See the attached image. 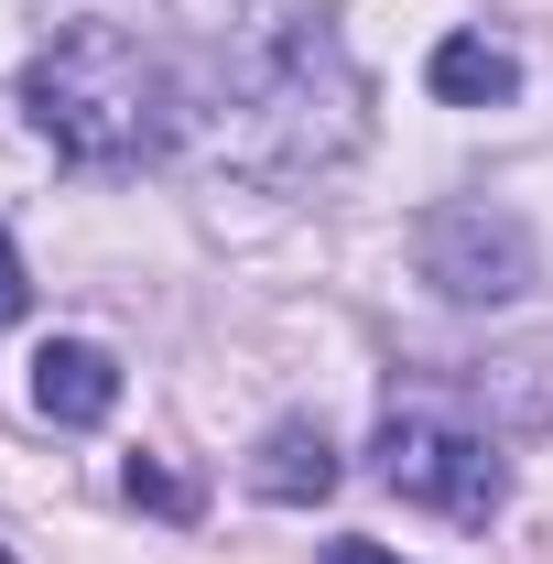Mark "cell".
<instances>
[{
    "label": "cell",
    "mask_w": 553,
    "mask_h": 564,
    "mask_svg": "<svg viewBox=\"0 0 553 564\" xmlns=\"http://www.w3.org/2000/svg\"><path fill=\"white\" fill-rule=\"evenodd\" d=\"M185 131H207L239 174H315L369 131V76L347 66L326 11L261 0L250 22H228L217 76L185 87Z\"/></svg>",
    "instance_id": "1"
},
{
    "label": "cell",
    "mask_w": 553,
    "mask_h": 564,
    "mask_svg": "<svg viewBox=\"0 0 553 564\" xmlns=\"http://www.w3.org/2000/svg\"><path fill=\"white\" fill-rule=\"evenodd\" d=\"M250 489L282 499V510L326 499V489H337V445H326V423H272V434H261V456H250Z\"/></svg>",
    "instance_id": "6"
},
{
    "label": "cell",
    "mask_w": 553,
    "mask_h": 564,
    "mask_svg": "<svg viewBox=\"0 0 553 564\" xmlns=\"http://www.w3.org/2000/svg\"><path fill=\"white\" fill-rule=\"evenodd\" d=\"M33 304V282H22V250H11V228H0V326Z\"/></svg>",
    "instance_id": "9"
},
{
    "label": "cell",
    "mask_w": 553,
    "mask_h": 564,
    "mask_svg": "<svg viewBox=\"0 0 553 564\" xmlns=\"http://www.w3.org/2000/svg\"><path fill=\"white\" fill-rule=\"evenodd\" d=\"M380 489L391 499H423V510H445V521H488L499 499H510V467H499V445H488L478 423L434 413V402H391L380 413Z\"/></svg>",
    "instance_id": "3"
},
{
    "label": "cell",
    "mask_w": 553,
    "mask_h": 564,
    "mask_svg": "<svg viewBox=\"0 0 553 564\" xmlns=\"http://www.w3.org/2000/svg\"><path fill=\"white\" fill-rule=\"evenodd\" d=\"M22 109L76 174H131L163 141H185V76L120 22H66L22 76Z\"/></svg>",
    "instance_id": "2"
},
{
    "label": "cell",
    "mask_w": 553,
    "mask_h": 564,
    "mask_svg": "<svg viewBox=\"0 0 553 564\" xmlns=\"http://www.w3.org/2000/svg\"><path fill=\"white\" fill-rule=\"evenodd\" d=\"M0 564H11V554H0Z\"/></svg>",
    "instance_id": "11"
},
{
    "label": "cell",
    "mask_w": 553,
    "mask_h": 564,
    "mask_svg": "<svg viewBox=\"0 0 553 564\" xmlns=\"http://www.w3.org/2000/svg\"><path fill=\"white\" fill-rule=\"evenodd\" d=\"M423 76H434V98H456V109H510V98H521V55L488 44V33H445Z\"/></svg>",
    "instance_id": "7"
},
{
    "label": "cell",
    "mask_w": 553,
    "mask_h": 564,
    "mask_svg": "<svg viewBox=\"0 0 553 564\" xmlns=\"http://www.w3.org/2000/svg\"><path fill=\"white\" fill-rule=\"evenodd\" d=\"M120 489H131V510H152V521H196V510H207V489H196V478H174L163 456H131V467H120Z\"/></svg>",
    "instance_id": "8"
},
{
    "label": "cell",
    "mask_w": 553,
    "mask_h": 564,
    "mask_svg": "<svg viewBox=\"0 0 553 564\" xmlns=\"http://www.w3.org/2000/svg\"><path fill=\"white\" fill-rule=\"evenodd\" d=\"M326 564H402V554H380V543H326Z\"/></svg>",
    "instance_id": "10"
},
{
    "label": "cell",
    "mask_w": 553,
    "mask_h": 564,
    "mask_svg": "<svg viewBox=\"0 0 553 564\" xmlns=\"http://www.w3.org/2000/svg\"><path fill=\"white\" fill-rule=\"evenodd\" d=\"M33 402H44V423H109L120 413V358L87 348V337H55L33 358Z\"/></svg>",
    "instance_id": "5"
},
{
    "label": "cell",
    "mask_w": 553,
    "mask_h": 564,
    "mask_svg": "<svg viewBox=\"0 0 553 564\" xmlns=\"http://www.w3.org/2000/svg\"><path fill=\"white\" fill-rule=\"evenodd\" d=\"M413 261L456 304H510V293H532V228L510 207H488V196H456V207H434L413 228Z\"/></svg>",
    "instance_id": "4"
}]
</instances>
